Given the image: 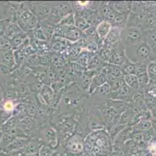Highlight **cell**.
I'll return each instance as SVG.
<instances>
[{
	"mask_svg": "<svg viewBox=\"0 0 156 156\" xmlns=\"http://www.w3.org/2000/svg\"><path fill=\"white\" fill-rule=\"evenodd\" d=\"M155 62H156V58H155Z\"/></svg>",
	"mask_w": 156,
	"mask_h": 156,
	"instance_id": "obj_44",
	"label": "cell"
},
{
	"mask_svg": "<svg viewBox=\"0 0 156 156\" xmlns=\"http://www.w3.org/2000/svg\"><path fill=\"white\" fill-rule=\"evenodd\" d=\"M12 21L10 18H5L0 21V38L5 37L7 30Z\"/></svg>",
	"mask_w": 156,
	"mask_h": 156,
	"instance_id": "obj_34",
	"label": "cell"
},
{
	"mask_svg": "<svg viewBox=\"0 0 156 156\" xmlns=\"http://www.w3.org/2000/svg\"><path fill=\"white\" fill-rule=\"evenodd\" d=\"M16 139V137L13 134H11L10 132H9V131L3 132L2 133V137H1V141H0V149L7 147Z\"/></svg>",
	"mask_w": 156,
	"mask_h": 156,
	"instance_id": "obj_26",
	"label": "cell"
},
{
	"mask_svg": "<svg viewBox=\"0 0 156 156\" xmlns=\"http://www.w3.org/2000/svg\"><path fill=\"white\" fill-rule=\"evenodd\" d=\"M124 51L127 59L134 64H148L155 61L156 54L144 41L126 47Z\"/></svg>",
	"mask_w": 156,
	"mask_h": 156,
	"instance_id": "obj_1",
	"label": "cell"
},
{
	"mask_svg": "<svg viewBox=\"0 0 156 156\" xmlns=\"http://www.w3.org/2000/svg\"><path fill=\"white\" fill-rule=\"evenodd\" d=\"M41 148V145L40 144V141L38 140H30L23 148V151L27 155H31L39 153Z\"/></svg>",
	"mask_w": 156,
	"mask_h": 156,
	"instance_id": "obj_19",
	"label": "cell"
},
{
	"mask_svg": "<svg viewBox=\"0 0 156 156\" xmlns=\"http://www.w3.org/2000/svg\"><path fill=\"white\" fill-rule=\"evenodd\" d=\"M69 149L73 154H79L83 151V145L79 141H73L72 139L69 142Z\"/></svg>",
	"mask_w": 156,
	"mask_h": 156,
	"instance_id": "obj_32",
	"label": "cell"
},
{
	"mask_svg": "<svg viewBox=\"0 0 156 156\" xmlns=\"http://www.w3.org/2000/svg\"><path fill=\"white\" fill-rule=\"evenodd\" d=\"M120 28H112L107 36L103 40V47L102 48H106L109 49H113L116 45L120 41Z\"/></svg>",
	"mask_w": 156,
	"mask_h": 156,
	"instance_id": "obj_10",
	"label": "cell"
},
{
	"mask_svg": "<svg viewBox=\"0 0 156 156\" xmlns=\"http://www.w3.org/2000/svg\"><path fill=\"white\" fill-rule=\"evenodd\" d=\"M75 27L83 32V31H86L89 30L92 26L89 25L83 17H81L80 14L76 13H75Z\"/></svg>",
	"mask_w": 156,
	"mask_h": 156,
	"instance_id": "obj_23",
	"label": "cell"
},
{
	"mask_svg": "<svg viewBox=\"0 0 156 156\" xmlns=\"http://www.w3.org/2000/svg\"><path fill=\"white\" fill-rule=\"evenodd\" d=\"M78 13L80 14L81 17H83V19L92 27L93 26L96 27L100 22L103 21L98 10H92L89 9H86V10H83L81 12Z\"/></svg>",
	"mask_w": 156,
	"mask_h": 156,
	"instance_id": "obj_12",
	"label": "cell"
},
{
	"mask_svg": "<svg viewBox=\"0 0 156 156\" xmlns=\"http://www.w3.org/2000/svg\"><path fill=\"white\" fill-rule=\"evenodd\" d=\"M0 156H1V155H0Z\"/></svg>",
	"mask_w": 156,
	"mask_h": 156,
	"instance_id": "obj_45",
	"label": "cell"
},
{
	"mask_svg": "<svg viewBox=\"0 0 156 156\" xmlns=\"http://www.w3.org/2000/svg\"><path fill=\"white\" fill-rule=\"evenodd\" d=\"M144 41L156 54V29L144 31Z\"/></svg>",
	"mask_w": 156,
	"mask_h": 156,
	"instance_id": "obj_16",
	"label": "cell"
},
{
	"mask_svg": "<svg viewBox=\"0 0 156 156\" xmlns=\"http://www.w3.org/2000/svg\"><path fill=\"white\" fill-rule=\"evenodd\" d=\"M106 83H107V78H106V72L104 70V68L100 72V74H97V75L93 77V79L92 80V82L90 84V87L89 88V93H93L96 91L97 88H99L100 87L103 86V84H105Z\"/></svg>",
	"mask_w": 156,
	"mask_h": 156,
	"instance_id": "obj_14",
	"label": "cell"
},
{
	"mask_svg": "<svg viewBox=\"0 0 156 156\" xmlns=\"http://www.w3.org/2000/svg\"><path fill=\"white\" fill-rule=\"evenodd\" d=\"M27 39V34L25 32H23L21 34H19L16 37H14L12 39L10 40V44L12 46V49L16 50L21 46L23 43Z\"/></svg>",
	"mask_w": 156,
	"mask_h": 156,
	"instance_id": "obj_25",
	"label": "cell"
},
{
	"mask_svg": "<svg viewBox=\"0 0 156 156\" xmlns=\"http://www.w3.org/2000/svg\"><path fill=\"white\" fill-rule=\"evenodd\" d=\"M12 113L7 112L4 111L3 109L0 108V128L5 124V123L12 116Z\"/></svg>",
	"mask_w": 156,
	"mask_h": 156,
	"instance_id": "obj_38",
	"label": "cell"
},
{
	"mask_svg": "<svg viewBox=\"0 0 156 156\" xmlns=\"http://www.w3.org/2000/svg\"><path fill=\"white\" fill-rule=\"evenodd\" d=\"M120 41L125 48L142 42L144 41V31L138 28L125 27L120 32Z\"/></svg>",
	"mask_w": 156,
	"mask_h": 156,
	"instance_id": "obj_2",
	"label": "cell"
},
{
	"mask_svg": "<svg viewBox=\"0 0 156 156\" xmlns=\"http://www.w3.org/2000/svg\"><path fill=\"white\" fill-rule=\"evenodd\" d=\"M23 30L21 29L20 27L19 26V24L16 22H14L12 21L10 24V25L9 26V28L7 30L6 34L5 35V38H6L7 39H9L10 41L11 39L16 37V35H18L19 34L23 33Z\"/></svg>",
	"mask_w": 156,
	"mask_h": 156,
	"instance_id": "obj_20",
	"label": "cell"
},
{
	"mask_svg": "<svg viewBox=\"0 0 156 156\" xmlns=\"http://www.w3.org/2000/svg\"><path fill=\"white\" fill-rule=\"evenodd\" d=\"M18 127V121H17V119L15 116H12L10 119H9L2 127V131L3 132H5V131H9L10 130L12 129L15 128V127Z\"/></svg>",
	"mask_w": 156,
	"mask_h": 156,
	"instance_id": "obj_31",
	"label": "cell"
},
{
	"mask_svg": "<svg viewBox=\"0 0 156 156\" xmlns=\"http://www.w3.org/2000/svg\"><path fill=\"white\" fill-rule=\"evenodd\" d=\"M136 128L138 131H148L152 128L151 118H143L138 124L136 125Z\"/></svg>",
	"mask_w": 156,
	"mask_h": 156,
	"instance_id": "obj_27",
	"label": "cell"
},
{
	"mask_svg": "<svg viewBox=\"0 0 156 156\" xmlns=\"http://www.w3.org/2000/svg\"><path fill=\"white\" fill-rule=\"evenodd\" d=\"M111 50L106 48H101L98 53V58L100 59V61L103 63H109Z\"/></svg>",
	"mask_w": 156,
	"mask_h": 156,
	"instance_id": "obj_35",
	"label": "cell"
},
{
	"mask_svg": "<svg viewBox=\"0 0 156 156\" xmlns=\"http://www.w3.org/2000/svg\"><path fill=\"white\" fill-rule=\"evenodd\" d=\"M94 109H90L89 112V127L93 131H97L99 129H103L104 127L105 117L104 112L100 110V107L98 105H93Z\"/></svg>",
	"mask_w": 156,
	"mask_h": 156,
	"instance_id": "obj_4",
	"label": "cell"
},
{
	"mask_svg": "<svg viewBox=\"0 0 156 156\" xmlns=\"http://www.w3.org/2000/svg\"><path fill=\"white\" fill-rule=\"evenodd\" d=\"M144 104L150 112L152 111L156 107V98L151 94L145 92V96L144 99Z\"/></svg>",
	"mask_w": 156,
	"mask_h": 156,
	"instance_id": "obj_30",
	"label": "cell"
},
{
	"mask_svg": "<svg viewBox=\"0 0 156 156\" xmlns=\"http://www.w3.org/2000/svg\"><path fill=\"white\" fill-rule=\"evenodd\" d=\"M96 29L98 36L100 37V39L103 41L105 39V38L107 36V34H109L110 30L112 29V26L108 21H103L96 26Z\"/></svg>",
	"mask_w": 156,
	"mask_h": 156,
	"instance_id": "obj_17",
	"label": "cell"
},
{
	"mask_svg": "<svg viewBox=\"0 0 156 156\" xmlns=\"http://www.w3.org/2000/svg\"><path fill=\"white\" fill-rule=\"evenodd\" d=\"M124 80L125 84L128 86L129 88H131L134 91H137L140 88V85H139L138 80H137V77L136 74H127V75L124 76Z\"/></svg>",
	"mask_w": 156,
	"mask_h": 156,
	"instance_id": "obj_21",
	"label": "cell"
},
{
	"mask_svg": "<svg viewBox=\"0 0 156 156\" xmlns=\"http://www.w3.org/2000/svg\"><path fill=\"white\" fill-rule=\"evenodd\" d=\"M111 6L112 10L115 12L122 14H129L128 9H127V2H109Z\"/></svg>",
	"mask_w": 156,
	"mask_h": 156,
	"instance_id": "obj_22",
	"label": "cell"
},
{
	"mask_svg": "<svg viewBox=\"0 0 156 156\" xmlns=\"http://www.w3.org/2000/svg\"><path fill=\"white\" fill-rule=\"evenodd\" d=\"M128 15L129 14L119 13L113 10L106 21H108L111 24L112 28H118L120 29H124L127 25Z\"/></svg>",
	"mask_w": 156,
	"mask_h": 156,
	"instance_id": "obj_11",
	"label": "cell"
},
{
	"mask_svg": "<svg viewBox=\"0 0 156 156\" xmlns=\"http://www.w3.org/2000/svg\"><path fill=\"white\" fill-rule=\"evenodd\" d=\"M39 154L40 156H53V151L48 146H42Z\"/></svg>",
	"mask_w": 156,
	"mask_h": 156,
	"instance_id": "obj_40",
	"label": "cell"
},
{
	"mask_svg": "<svg viewBox=\"0 0 156 156\" xmlns=\"http://www.w3.org/2000/svg\"><path fill=\"white\" fill-rule=\"evenodd\" d=\"M121 68L123 75H127V74H135L136 71V64L130 63L128 59H126L125 63L120 67Z\"/></svg>",
	"mask_w": 156,
	"mask_h": 156,
	"instance_id": "obj_28",
	"label": "cell"
},
{
	"mask_svg": "<svg viewBox=\"0 0 156 156\" xmlns=\"http://www.w3.org/2000/svg\"><path fill=\"white\" fill-rule=\"evenodd\" d=\"M147 72L149 77L150 81L156 82V62L151 61L147 66Z\"/></svg>",
	"mask_w": 156,
	"mask_h": 156,
	"instance_id": "obj_33",
	"label": "cell"
},
{
	"mask_svg": "<svg viewBox=\"0 0 156 156\" xmlns=\"http://www.w3.org/2000/svg\"><path fill=\"white\" fill-rule=\"evenodd\" d=\"M5 18H9V3L0 4V21Z\"/></svg>",
	"mask_w": 156,
	"mask_h": 156,
	"instance_id": "obj_39",
	"label": "cell"
},
{
	"mask_svg": "<svg viewBox=\"0 0 156 156\" xmlns=\"http://www.w3.org/2000/svg\"><path fill=\"white\" fill-rule=\"evenodd\" d=\"M0 63L3 64V65L6 66L9 68H10L12 70H13L16 68V60L15 57H14L13 50H10L9 51H6L3 54H0Z\"/></svg>",
	"mask_w": 156,
	"mask_h": 156,
	"instance_id": "obj_15",
	"label": "cell"
},
{
	"mask_svg": "<svg viewBox=\"0 0 156 156\" xmlns=\"http://www.w3.org/2000/svg\"><path fill=\"white\" fill-rule=\"evenodd\" d=\"M27 156H40V154H39V153H37V154H31V155H27Z\"/></svg>",
	"mask_w": 156,
	"mask_h": 156,
	"instance_id": "obj_43",
	"label": "cell"
},
{
	"mask_svg": "<svg viewBox=\"0 0 156 156\" xmlns=\"http://www.w3.org/2000/svg\"><path fill=\"white\" fill-rule=\"evenodd\" d=\"M16 104L17 103H15V100H4L0 104V108H2L4 111L12 113L13 115V112L15 110Z\"/></svg>",
	"mask_w": 156,
	"mask_h": 156,
	"instance_id": "obj_29",
	"label": "cell"
},
{
	"mask_svg": "<svg viewBox=\"0 0 156 156\" xmlns=\"http://www.w3.org/2000/svg\"><path fill=\"white\" fill-rule=\"evenodd\" d=\"M42 94H43V98L44 101L49 103L51 100L52 97H53V91L48 86H44L43 89H42Z\"/></svg>",
	"mask_w": 156,
	"mask_h": 156,
	"instance_id": "obj_37",
	"label": "cell"
},
{
	"mask_svg": "<svg viewBox=\"0 0 156 156\" xmlns=\"http://www.w3.org/2000/svg\"><path fill=\"white\" fill-rule=\"evenodd\" d=\"M30 138H16L7 147L0 149V151H2L5 154H9V153L13 152V151L23 149L25 146L30 142Z\"/></svg>",
	"mask_w": 156,
	"mask_h": 156,
	"instance_id": "obj_13",
	"label": "cell"
},
{
	"mask_svg": "<svg viewBox=\"0 0 156 156\" xmlns=\"http://www.w3.org/2000/svg\"><path fill=\"white\" fill-rule=\"evenodd\" d=\"M156 29V11L154 13H148L145 17L141 30L143 31Z\"/></svg>",
	"mask_w": 156,
	"mask_h": 156,
	"instance_id": "obj_18",
	"label": "cell"
},
{
	"mask_svg": "<svg viewBox=\"0 0 156 156\" xmlns=\"http://www.w3.org/2000/svg\"><path fill=\"white\" fill-rule=\"evenodd\" d=\"M41 139L45 141L49 148H55L57 146V133L54 128L49 126H45L44 128H42L40 131Z\"/></svg>",
	"mask_w": 156,
	"mask_h": 156,
	"instance_id": "obj_9",
	"label": "cell"
},
{
	"mask_svg": "<svg viewBox=\"0 0 156 156\" xmlns=\"http://www.w3.org/2000/svg\"><path fill=\"white\" fill-rule=\"evenodd\" d=\"M124 50H125V47L122 44L121 41H120L113 49H111V54H110L108 63L121 67L127 59Z\"/></svg>",
	"mask_w": 156,
	"mask_h": 156,
	"instance_id": "obj_6",
	"label": "cell"
},
{
	"mask_svg": "<svg viewBox=\"0 0 156 156\" xmlns=\"http://www.w3.org/2000/svg\"><path fill=\"white\" fill-rule=\"evenodd\" d=\"M147 13H148L146 12L144 9L135 11V12L130 13L127 18L126 27H134V28H138L141 29Z\"/></svg>",
	"mask_w": 156,
	"mask_h": 156,
	"instance_id": "obj_8",
	"label": "cell"
},
{
	"mask_svg": "<svg viewBox=\"0 0 156 156\" xmlns=\"http://www.w3.org/2000/svg\"><path fill=\"white\" fill-rule=\"evenodd\" d=\"M6 156H27V155L24 153L23 149H21V150H19V151H13V152L6 154Z\"/></svg>",
	"mask_w": 156,
	"mask_h": 156,
	"instance_id": "obj_42",
	"label": "cell"
},
{
	"mask_svg": "<svg viewBox=\"0 0 156 156\" xmlns=\"http://www.w3.org/2000/svg\"><path fill=\"white\" fill-rule=\"evenodd\" d=\"M30 10L38 20H47L51 15L52 6L50 4H30Z\"/></svg>",
	"mask_w": 156,
	"mask_h": 156,
	"instance_id": "obj_7",
	"label": "cell"
},
{
	"mask_svg": "<svg viewBox=\"0 0 156 156\" xmlns=\"http://www.w3.org/2000/svg\"><path fill=\"white\" fill-rule=\"evenodd\" d=\"M98 11H99V13L101 17V20L103 21L107 19V17L111 13L113 10H112L109 2H100Z\"/></svg>",
	"mask_w": 156,
	"mask_h": 156,
	"instance_id": "obj_24",
	"label": "cell"
},
{
	"mask_svg": "<svg viewBox=\"0 0 156 156\" xmlns=\"http://www.w3.org/2000/svg\"><path fill=\"white\" fill-rule=\"evenodd\" d=\"M59 26H75V14L72 13L66 16L64 18H62V21L58 23Z\"/></svg>",
	"mask_w": 156,
	"mask_h": 156,
	"instance_id": "obj_36",
	"label": "cell"
},
{
	"mask_svg": "<svg viewBox=\"0 0 156 156\" xmlns=\"http://www.w3.org/2000/svg\"><path fill=\"white\" fill-rule=\"evenodd\" d=\"M11 70L10 68H9L6 66L3 65V64L0 63V76H8L10 74Z\"/></svg>",
	"mask_w": 156,
	"mask_h": 156,
	"instance_id": "obj_41",
	"label": "cell"
},
{
	"mask_svg": "<svg viewBox=\"0 0 156 156\" xmlns=\"http://www.w3.org/2000/svg\"><path fill=\"white\" fill-rule=\"evenodd\" d=\"M57 36L62 37L71 41H76L82 38V31L76 28L75 26H59L55 29Z\"/></svg>",
	"mask_w": 156,
	"mask_h": 156,
	"instance_id": "obj_3",
	"label": "cell"
},
{
	"mask_svg": "<svg viewBox=\"0 0 156 156\" xmlns=\"http://www.w3.org/2000/svg\"><path fill=\"white\" fill-rule=\"evenodd\" d=\"M110 98H112L111 88L110 84L106 83L92 93V96L89 100L93 99V102L96 104L95 105H100L104 102H107Z\"/></svg>",
	"mask_w": 156,
	"mask_h": 156,
	"instance_id": "obj_5",
	"label": "cell"
}]
</instances>
